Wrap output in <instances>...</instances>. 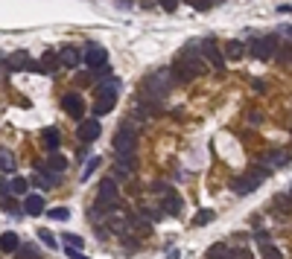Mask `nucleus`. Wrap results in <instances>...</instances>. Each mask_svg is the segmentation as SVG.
I'll list each match as a JSON object with an SVG mask.
<instances>
[{
  "instance_id": "21",
  "label": "nucleus",
  "mask_w": 292,
  "mask_h": 259,
  "mask_svg": "<svg viewBox=\"0 0 292 259\" xmlns=\"http://www.w3.org/2000/svg\"><path fill=\"white\" fill-rule=\"evenodd\" d=\"M120 88H123V82H120L117 76H111V79H105V82L97 85V90H105V93H120Z\"/></svg>"
},
{
  "instance_id": "17",
  "label": "nucleus",
  "mask_w": 292,
  "mask_h": 259,
  "mask_svg": "<svg viewBox=\"0 0 292 259\" xmlns=\"http://www.w3.org/2000/svg\"><path fill=\"white\" fill-rule=\"evenodd\" d=\"M59 67H62L59 55H56V53H44V58H41V73H56Z\"/></svg>"
},
{
  "instance_id": "25",
  "label": "nucleus",
  "mask_w": 292,
  "mask_h": 259,
  "mask_svg": "<svg viewBox=\"0 0 292 259\" xmlns=\"http://www.w3.org/2000/svg\"><path fill=\"white\" fill-rule=\"evenodd\" d=\"M225 55H228V58H240V55H243V41H228V44H225Z\"/></svg>"
},
{
  "instance_id": "36",
  "label": "nucleus",
  "mask_w": 292,
  "mask_h": 259,
  "mask_svg": "<svg viewBox=\"0 0 292 259\" xmlns=\"http://www.w3.org/2000/svg\"><path fill=\"white\" fill-rule=\"evenodd\" d=\"M248 119H251V123H257V125H260V123H263V114H260V111H251V114H248Z\"/></svg>"
},
{
  "instance_id": "14",
  "label": "nucleus",
  "mask_w": 292,
  "mask_h": 259,
  "mask_svg": "<svg viewBox=\"0 0 292 259\" xmlns=\"http://www.w3.org/2000/svg\"><path fill=\"white\" fill-rule=\"evenodd\" d=\"M0 250H3V253H18L21 250V239H18V233H3V236H0Z\"/></svg>"
},
{
  "instance_id": "19",
  "label": "nucleus",
  "mask_w": 292,
  "mask_h": 259,
  "mask_svg": "<svg viewBox=\"0 0 292 259\" xmlns=\"http://www.w3.org/2000/svg\"><path fill=\"white\" fill-rule=\"evenodd\" d=\"M129 227H132L137 236H143V239L149 236V233H152V224H149V222H140L137 215H135V218H129Z\"/></svg>"
},
{
  "instance_id": "5",
  "label": "nucleus",
  "mask_w": 292,
  "mask_h": 259,
  "mask_svg": "<svg viewBox=\"0 0 292 259\" xmlns=\"http://www.w3.org/2000/svg\"><path fill=\"white\" fill-rule=\"evenodd\" d=\"M275 50H278V35H263V38H257L254 44H251V55L260 58V62L275 58Z\"/></svg>"
},
{
  "instance_id": "27",
  "label": "nucleus",
  "mask_w": 292,
  "mask_h": 259,
  "mask_svg": "<svg viewBox=\"0 0 292 259\" xmlns=\"http://www.w3.org/2000/svg\"><path fill=\"white\" fill-rule=\"evenodd\" d=\"M27 187H29L27 178H15L12 181V195H27Z\"/></svg>"
},
{
  "instance_id": "16",
  "label": "nucleus",
  "mask_w": 292,
  "mask_h": 259,
  "mask_svg": "<svg viewBox=\"0 0 292 259\" xmlns=\"http://www.w3.org/2000/svg\"><path fill=\"white\" fill-rule=\"evenodd\" d=\"M41 137H44V146L50 149V152H56V149H59V143H62L59 128H53V125H50V128H44V131H41Z\"/></svg>"
},
{
  "instance_id": "10",
  "label": "nucleus",
  "mask_w": 292,
  "mask_h": 259,
  "mask_svg": "<svg viewBox=\"0 0 292 259\" xmlns=\"http://www.w3.org/2000/svg\"><path fill=\"white\" fill-rule=\"evenodd\" d=\"M85 64H88V70H100V67H105L108 64V53L102 50V47H88L85 50Z\"/></svg>"
},
{
  "instance_id": "32",
  "label": "nucleus",
  "mask_w": 292,
  "mask_h": 259,
  "mask_svg": "<svg viewBox=\"0 0 292 259\" xmlns=\"http://www.w3.org/2000/svg\"><path fill=\"white\" fill-rule=\"evenodd\" d=\"M0 207H3V210H6V213H12V215H18V210H15V198L12 195H6V198H0Z\"/></svg>"
},
{
  "instance_id": "39",
  "label": "nucleus",
  "mask_w": 292,
  "mask_h": 259,
  "mask_svg": "<svg viewBox=\"0 0 292 259\" xmlns=\"http://www.w3.org/2000/svg\"><path fill=\"white\" fill-rule=\"evenodd\" d=\"M283 32H286V35H292V27H283Z\"/></svg>"
},
{
  "instance_id": "31",
  "label": "nucleus",
  "mask_w": 292,
  "mask_h": 259,
  "mask_svg": "<svg viewBox=\"0 0 292 259\" xmlns=\"http://www.w3.org/2000/svg\"><path fill=\"white\" fill-rule=\"evenodd\" d=\"M97 166H100V157H88V163H85V169H82V181H88V178H91Z\"/></svg>"
},
{
  "instance_id": "24",
  "label": "nucleus",
  "mask_w": 292,
  "mask_h": 259,
  "mask_svg": "<svg viewBox=\"0 0 292 259\" xmlns=\"http://www.w3.org/2000/svg\"><path fill=\"white\" fill-rule=\"evenodd\" d=\"M64 245H67V248H73V250H82V248H85V239L67 230V233H64Z\"/></svg>"
},
{
  "instance_id": "11",
  "label": "nucleus",
  "mask_w": 292,
  "mask_h": 259,
  "mask_svg": "<svg viewBox=\"0 0 292 259\" xmlns=\"http://www.w3.org/2000/svg\"><path fill=\"white\" fill-rule=\"evenodd\" d=\"M199 50H202V58H205V62H210L216 70H222V67H225V58L219 55V50H216V44H213V41H199Z\"/></svg>"
},
{
  "instance_id": "38",
  "label": "nucleus",
  "mask_w": 292,
  "mask_h": 259,
  "mask_svg": "<svg viewBox=\"0 0 292 259\" xmlns=\"http://www.w3.org/2000/svg\"><path fill=\"white\" fill-rule=\"evenodd\" d=\"M254 239L260 242V245H269V236H266V233H254Z\"/></svg>"
},
{
  "instance_id": "33",
  "label": "nucleus",
  "mask_w": 292,
  "mask_h": 259,
  "mask_svg": "<svg viewBox=\"0 0 292 259\" xmlns=\"http://www.w3.org/2000/svg\"><path fill=\"white\" fill-rule=\"evenodd\" d=\"M260 253H263V259H281V250L275 248V245H263Z\"/></svg>"
},
{
  "instance_id": "2",
  "label": "nucleus",
  "mask_w": 292,
  "mask_h": 259,
  "mask_svg": "<svg viewBox=\"0 0 292 259\" xmlns=\"http://www.w3.org/2000/svg\"><path fill=\"white\" fill-rule=\"evenodd\" d=\"M175 85L173 79V70L170 67H161V70L149 73L140 85V99H149V102H161V99L170 93V88Z\"/></svg>"
},
{
  "instance_id": "1",
  "label": "nucleus",
  "mask_w": 292,
  "mask_h": 259,
  "mask_svg": "<svg viewBox=\"0 0 292 259\" xmlns=\"http://www.w3.org/2000/svg\"><path fill=\"white\" fill-rule=\"evenodd\" d=\"M199 53H202V50H199V41H190V44H187L181 53H178L175 64L170 67V70H173L175 85H187V82H193L196 76H199V73H205L208 62H205Z\"/></svg>"
},
{
  "instance_id": "12",
  "label": "nucleus",
  "mask_w": 292,
  "mask_h": 259,
  "mask_svg": "<svg viewBox=\"0 0 292 259\" xmlns=\"http://www.w3.org/2000/svg\"><path fill=\"white\" fill-rule=\"evenodd\" d=\"M117 105V93H105V90H97V102H94V114L102 116L108 114L111 108Z\"/></svg>"
},
{
  "instance_id": "4",
  "label": "nucleus",
  "mask_w": 292,
  "mask_h": 259,
  "mask_svg": "<svg viewBox=\"0 0 292 259\" xmlns=\"http://www.w3.org/2000/svg\"><path fill=\"white\" fill-rule=\"evenodd\" d=\"M137 149V131L135 125H123L117 131V137H114V152H117V157H132Z\"/></svg>"
},
{
  "instance_id": "7",
  "label": "nucleus",
  "mask_w": 292,
  "mask_h": 259,
  "mask_svg": "<svg viewBox=\"0 0 292 259\" xmlns=\"http://www.w3.org/2000/svg\"><path fill=\"white\" fill-rule=\"evenodd\" d=\"M76 134H79V140H82V143H94V140L102 134L100 119H82V123H79V128H76Z\"/></svg>"
},
{
  "instance_id": "28",
  "label": "nucleus",
  "mask_w": 292,
  "mask_h": 259,
  "mask_svg": "<svg viewBox=\"0 0 292 259\" xmlns=\"http://www.w3.org/2000/svg\"><path fill=\"white\" fill-rule=\"evenodd\" d=\"M47 218H53V222H67V218H70V210H67V207L50 210V213H47Z\"/></svg>"
},
{
  "instance_id": "6",
  "label": "nucleus",
  "mask_w": 292,
  "mask_h": 259,
  "mask_svg": "<svg viewBox=\"0 0 292 259\" xmlns=\"http://www.w3.org/2000/svg\"><path fill=\"white\" fill-rule=\"evenodd\" d=\"M6 67H9L12 73H21V70H32V73H41V62H32L27 53H12L6 55Z\"/></svg>"
},
{
  "instance_id": "37",
  "label": "nucleus",
  "mask_w": 292,
  "mask_h": 259,
  "mask_svg": "<svg viewBox=\"0 0 292 259\" xmlns=\"http://www.w3.org/2000/svg\"><path fill=\"white\" fill-rule=\"evenodd\" d=\"M281 58H283V62H292V47H286V50H281Z\"/></svg>"
},
{
  "instance_id": "9",
  "label": "nucleus",
  "mask_w": 292,
  "mask_h": 259,
  "mask_svg": "<svg viewBox=\"0 0 292 259\" xmlns=\"http://www.w3.org/2000/svg\"><path fill=\"white\" fill-rule=\"evenodd\" d=\"M263 166L269 172L272 169H286L289 166V152H283V149H272V152L263 154Z\"/></svg>"
},
{
  "instance_id": "23",
  "label": "nucleus",
  "mask_w": 292,
  "mask_h": 259,
  "mask_svg": "<svg viewBox=\"0 0 292 259\" xmlns=\"http://www.w3.org/2000/svg\"><path fill=\"white\" fill-rule=\"evenodd\" d=\"M213 218H216V213H213V210H199V213L193 215V224H196V227H202V224H210Z\"/></svg>"
},
{
  "instance_id": "22",
  "label": "nucleus",
  "mask_w": 292,
  "mask_h": 259,
  "mask_svg": "<svg viewBox=\"0 0 292 259\" xmlns=\"http://www.w3.org/2000/svg\"><path fill=\"white\" fill-rule=\"evenodd\" d=\"M0 169L3 172H15V157L9 149H0Z\"/></svg>"
},
{
  "instance_id": "29",
  "label": "nucleus",
  "mask_w": 292,
  "mask_h": 259,
  "mask_svg": "<svg viewBox=\"0 0 292 259\" xmlns=\"http://www.w3.org/2000/svg\"><path fill=\"white\" fill-rule=\"evenodd\" d=\"M15 259H38V250L32 245H21V250L15 253Z\"/></svg>"
},
{
  "instance_id": "8",
  "label": "nucleus",
  "mask_w": 292,
  "mask_h": 259,
  "mask_svg": "<svg viewBox=\"0 0 292 259\" xmlns=\"http://www.w3.org/2000/svg\"><path fill=\"white\" fill-rule=\"evenodd\" d=\"M62 108L73 116V119H79V123H82L85 102H82V96H79V93H64V96H62Z\"/></svg>"
},
{
  "instance_id": "15",
  "label": "nucleus",
  "mask_w": 292,
  "mask_h": 259,
  "mask_svg": "<svg viewBox=\"0 0 292 259\" xmlns=\"http://www.w3.org/2000/svg\"><path fill=\"white\" fill-rule=\"evenodd\" d=\"M24 207H27V215H41L44 213V198L41 195H27L24 198Z\"/></svg>"
},
{
  "instance_id": "30",
  "label": "nucleus",
  "mask_w": 292,
  "mask_h": 259,
  "mask_svg": "<svg viewBox=\"0 0 292 259\" xmlns=\"http://www.w3.org/2000/svg\"><path fill=\"white\" fill-rule=\"evenodd\" d=\"M272 204L278 207V210H283V213H289V210H292V201H289V195H275V198H272Z\"/></svg>"
},
{
  "instance_id": "34",
  "label": "nucleus",
  "mask_w": 292,
  "mask_h": 259,
  "mask_svg": "<svg viewBox=\"0 0 292 259\" xmlns=\"http://www.w3.org/2000/svg\"><path fill=\"white\" fill-rule=\"evenodd\" d=\"M38 239L44 242L47 248H56V239H53V233L50 230H38Z\"/></svg>"
},
{
  "instance_id": "18",
  "label": "nucleus",
  "mask_w": 292,
  "mask_h": 259,
  "mask_svg": "<svg viewBox=\"0 0 292 259\" xmlns=\"http://www.w3.org/2000/svg\"><path fill=\"white\" fill-rule=\"evenodd\" d=\"M167 215H178V213H181V198H178V195H175V192H167Z\"/></svg>"
},
{
  "instance_id": "26",
  "label": "nucleus",
  "mask_w": 292,
  "mask_h": 259,
  "mask_svg": "<svg viewBox=\"0 0 292 259\" xmlns=\"http://www.w3.org/2000/svg\"><path fill=\"white\" fill-rule=\"evenodd\" d=\"M225 256H228V248H225L222 242H216V245L208 250V259H225Z\"/></svg>"
},
{
  "instance_id": "3",
  "label": "nucleus",
  "mask_w": 292,
  "mask_h": 259,
  "mask_svg": "<svg viewBox=\"0 0 292 259\" xmlns=\"http://www.w3.org/2000/svg\"><path fill=\"white\" fill-rule=\"evenodd\" d=\"M266 178H269V169L260 163V166H251L246 175H240V178L231 181V189H234V195H248V192H254Z\"/></svg>"
},
{
  "instance_id": "13",
  "label": "nucleus",
  "mask_w": 292,
  "mask_h": 259,
  "mask_svg": "<svg viewBox=\"0 0 292 259\" xmlns=\"http://www.w3.org/2000/svg\"><path fill=\"white\" fill-rule=\"evenodd\" d=\"M59 62H62V67H70V70H76V67L85 62V53H79L76 47H64L62 53H59Z\"/></svg>"
},
{
  "instance_id": "20",
  "label": "nucleus",
  "mask_w": 292,
  "mask_h": 259,
  "mask_svg": "<svg viewBox=\"0 0 292 259\" xmlns=\"http://www.w3.org/2000/svg\"><path fill=\"white\" fill-rule=\"evenodd\" d=\"M47 169L56 172V175H59V172H64V169H67V157H62V154H50V161H47Z\"/></svg>"
},
{
  "instance_id": "40",
  "label": "nucleus",
  "mask_w": 292,
  "mask_h": 259,
  "mask_svg": "<svg viewBox=\"0 0 292 259\" xmlns=\"http://www.w3.org/2000/svg\"><path fill=\"white\" fill-rule=\"evenodd\" d=\"M289 201H292V187H289Z\"/></svg>"
},
{
  "instance_id": "35",
  "label": "nucleus",
  "mask_w": 292,
  "mask_h": 259,
  "mask_svg": "<svg viewBox=\"0 0 292 259\" xmlns=\"http://www.w3.org/2000/svg\"><path fill=\"white\" fill-rule=\"evenodd\" d=\"M91 79H94L91 73H79V76H76V85H88Z\"/></svg>"
}]
</instances>
